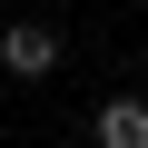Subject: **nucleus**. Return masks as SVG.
<instances>
[{
	"instance_id": "obj_1",
	"label": "nucleus",
	"mask_w": 148,
	"mask_h": 148,
	"mask_svg": "<svg viewBox=\"0 0 148 148\" xmlns=\"http://www.w3.org/2000/svg\"><path fill=\"white\" fill-rule=\"evenodd\" d=\"M0 69H10V79H49L59 69V30L49 20H10L0 30Z\"/></svg>"
},
{
	"instance_id": "obj_2",
	"label": "nucleus",
	"mask_w": 148,
	"mask_h": 148,
	"mask_svg": "<svg viewBox=\"0 0 148 148\" xmlns=\"http://www.w3.org/2000/svg\"><path fill=\"white\" fill-rule=\"evenodd\" d=\"M89 138H99V148H148V99H99Z\"/></svg>"
}]
</instances>
